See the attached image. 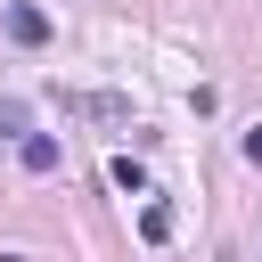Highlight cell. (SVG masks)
Returning a JSON list of instances; mask_svg holds the SVG:
<instances>
[{
    "label": "cell",
    "mask_w": 262,
    "mask_h": 262,
    "mask_svg": "<svg viewBox=\"0 0 262 262\" xmlns=\"http://www.w3.org/2000/svg\"><path fill=\"white\" fill-rule=\"evenodd\" d=\"M8 41H16V49H41V41H49V16H41L33 0H8Z\"/></svg>",
    "instance_id": "cell-1"
},
{
    "label": "cell",
    "mask_w": 262,
    "mask_h": 262,
    "mask_svg": "<svg viewBox=\"0 0 262 262\" xmlns=\"http://www.w3.org/2000/svg\"><path fill=\"white\" fill-rule=\"evenodd\" d=\"M106 172H115V188H131V196H147V172H139V164H131V156H115V164H106Z\"/></svg>",
    "instance_id": "cell-4"
},
{
    "label": "cell",
    "mask_w": 262,
    "mask_h": 262,
    "mask_svg": "<svg viewBox=\"0 0 262 262\" xmlns=\"http://www.w3.org/2000/svg\"><path fill=\"white\" fill-rule=\"evenodd\" d=\"M0 262H25V254H0Z\"/></svg>",
    "instance_id": "cell-7"
},
{
    "label": "cell",
    "mask_w": 262,
    "mask_h": 262,
    "mask_svg": "<svg viewBox=\"0 0 262 262\" xmlns=\"http://www.w3.org/2000/svg\"><path fill=\"white\" fill-rule=\"evenodd\" d=\"M237 147H246V164H262V123H254V131H246Z\"/></svg>",
    "instance_id": "cell-6"
},
{
    "label": "cell",
    "mask_w": 262,
    "mask_h": 262,
    "mask_svg": "<svg viewBox=\"0 0 262 262\" xmlns=\"http://www.w3.org/2000/svg\"><path fill=\"white\" fill-rule=\"evenodd\" d=\"M16 156H25V172H57V156H66V147H57L49 131H25V139H16Z\"/></svg>",
    "instance_id": "cell-2"
},
{
    "label": "cell",
    "mask_w": 262,
    "mask_h": 262,
    "mask_svg": "<svg viewBox=\"0 0 262 262\" xmlns=\"http://www.w3.org/2000/svg\"><path fill=\"white\" fill-rule=\"evenodd\" d=\"M139 237L164 246V237H172V205H147V213H139Z\"/></svg>",
    "instance_id": "cell-3"
},
{
    "label": "cell",
    "mask_w": 262,
    "mask_h": 262,
    "mask_svg": "<svg viewBox=\"0 0 262 262\" xmlns=\"http://www.w3.org/2000/svg\"><path fill=\"white\" fill-rule=\"evenodd\" d=\"M8 131H33V115H25L16 98H0V139H8Z\"/></svg>",
    "instance_id": "cell-5"
}]
</instances>
